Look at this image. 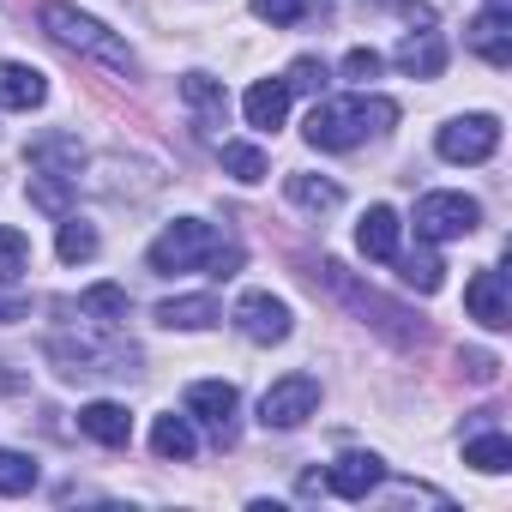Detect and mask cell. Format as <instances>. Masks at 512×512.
Instances as JSON below:
<instances>
[{"mask_svg": "<svg viewBox=\"0 0 512 512\" xmlns=\"http://www.w3.org/2000/svg\"><path fill=\"white\" fill-rule=\"evenodd\" d=\"M151 272H163V278H175V272H211V278H235V266H241V247L235 241H223L211 223H199V217H181V223H169L157 241H151Z\"/></svg>", "mask_w": 512, "mask_h": 512, "instance_id": "6da1fadb", "label": "cell"}, {"mask_svg": "<svg viewBox=\"0 0 512 512\" xmlns=\"http://www.w3.org/2000/svg\"><path fill=\"white\" fill-rule=\"evenodd\" d=\"M392 121H398L392 97H326V103H314V115H308L302 133H308L314 151H350L368 133H386Z\"/></svg>", "mask_w": 512, "mask_h": 512, "instance_id": "7a4b0ae2", "label": "cell"}, {"mask_svg": "<svg viewBox=\"0 0 512 512\" xmlns=\"http://www.w3.org/2000/svg\"><path fill=\"white\" fill-rule=\"evenodd\" d=\"M43 31H49L55 43H67V49H79V55H91V61H103V67H115V73L133 79V49H127L115 31H103L91 13L67 7V0H49V7H43Z\"/></svg>", "mask_w": 512, "mask_h": 512, "instance_id": "3957f363", "label": "cell"}, {"mask_svg": "<svg viewBox=\"0 0 512 512\" xmlns=\"http://www.w3.org/2000/svg\"><path fill=\"white\" fill-rule=\"evenodd\" d=\"M482 223V205L470 193H422L416 199V235L422 241H458Z\"/></svg>", "mask_w": 512, "mask_h": 512, "instance_id": "277c9868", "label": "cell"}, {"mask_svg": "<svg viewBox=\"0 0 512 512\" xmlns=\"http://www.w3.org/2000/svg\"><path fill=\"white\" fill-rule=\"evenodd\" d=\"M320 410V380L314 374H284L266 398H260V422L266 428H302Z\"/></svg>", "mask_w": 512, "mask_h": 512, "instance_id": "5b68a950", "label": "cell"}, {"mask_svg": "<svg viewBox=\"0 0 512 512\" xmlns=\"http://www.w3.org/2000/svg\"><path fill=\"white\" fill-rule=\"evenodd\" d=\"M494 145H500V121H494V115L446 121V127H440V139H434V151H440L446 163H488V157H494Z\"/></svg>", "mask_w": 512, "mask_h": 512, "instance_id": "8992f818", "label": "cell"}, {"mask_svg": "<svg viewBox=\"0 0 512 512\" xmlns=\"http://www.w3.org/2000/svg\"><path fill=\"white\" fill-rule=\"evenodd\" d=\"M235 332L247 344H284L290 338V308L278 296H266V290H247L235 302Z\"/></svg>", "mask_w": 512, "mask_h": 512, "instance_id": "52a82bcc", "label": "cell"}, {"mask_svg": "<svg viewBox=\"0 0 512 512\" xmlns=\"http://www.w3.org/2000/svg\"><path fill=\"white\" fill-rule=\"evenodd\" d=\"M235 386L229 380H193L187 386V416H199L217 440H235Z\"/></svg>", "mask_w": 512, "mask_h": 512, "instance_id": "ba28073f", "label": "cell"}, {"mask_svg": "<svg viewBox=\"0 0 512 512\" xmlns=\"http://www.w3.org/2000/svg\"><path fill=\"white\" fill-rule=\"evenodd\" d=\"M49 356L61 362V374L67 380H79V374H127V362H133V350H103V344H73V338H55L49 344Z\"/></svg>", "mask_w": 512, "mask_h": 512, "instance_id": "9c48e42d", "label": "cell"}, {"mask_svg": "<svg viewBox=\"0 0 512 512\" xmlns=\"http://www.w3.org/2000/svg\"><path fill=\"white\" fill-rule=\"evenodd\" d=\"M380 476H386V464H380L374 452H344V458L326 470V488H332L338 500H368V494L380 488Z\"/></svg>", "mask_w": 512, "mask_h": 512, "instance_id": "30bf717a", "label": "cell"}, {"mask_svg": "<svg viewBox=\"0 0 512 512\" xmlns=\"http://www.w3.org/2000/svg\"><path fill=\"white\" fill-rule=\"evenodd\" d=\"M506 13H512V0H488V13L470 25V49L488 67H512V25H506Z\"/></svg>", "mask_w": 512, "mask_h": 512, "instance_id": "8fae6325", "label": "cell"}, {"mask_svg": "<svg viewBox=\"0 0 512 512\" xmlns=\"http://www.w3.org/2000/svg\"><path fill=\"white\" fill-rule=\"evenodd\" d=\"M464 308H470V320H476V326H488V332L512 326L506 278H500V272H476V278H470V290H464Z\"/></svg>", "mask_w": 512, "mask_h": 512, "instance_id": "7c38bea8", "label": "cell"}, {"mask_svg": "<svg viewBox=\"0 0 512 512\" xmlns=\"http://www.w3.org/2000/svg\"><path fill=\"white\" fill-rule=\"evenodd\" d=\"M241 109H247V127L278 133V127H284V115H290V85H284V79H260V85L241 97Z\"/></svg>", "mask_w": 512, "mask_h": 512, "instance_id": "4fadbf2b", "label": "cell"}, {"mask_svg": "<svg viewBox=\"0 0 512 512\" xmlns=\"http://www.w3.org/2000/svg\"><path fill=\"white\" fill-rule=\"evenodd\" d=\"M79 428H85L97 446H127V440H133V416H127V404H115V398L85 404V410H79Z\"/></svg>", "mask_w": 512, "mask_h": 512, "instance_id": "5bb4252c", "label": "cell"}, {"mask_svg": "<svg viewBox=\"0 0 512 512\" xmlns=\"http://www.w3.org/2000/svg\"><path fill=\"white\" fill-rule=\"evenodd\" d=\"M49 97V79L25 61H0V109H37Z\"/></svg>", "mask_w": 512, "mask_h": 512, "instance_id": "9a60e30c", "label": "cell"}, {"mask_svg": "<svg viewBox=\"0 0 512 512\" xmlns=\"http://www.w3.org/2000/svg\"><path fill=\"white\" fill-rule=\"evenodd\" d=\"M356 247L368 253V260H392L398 253V211L392 205H368L362 223H356Z\"/></svg>", "mask_w": 512, "mask_h": 512, "instance_id": "2e32d148", "label": "cell"}, {"mask_svg": "<svg viewBox=\"0 0 512 512\" xmlns=\"http://www.w3.org/2000/svg\"><path fill=\"white\" fill-rule=\"evenodd\" d=\"M151 452H157L163 464H187V458L199 452L193 422H187V416H157V428H151Z\"/></svg>", "mask_w": 512, "mask_h": 512, "instance_id": "e0dca14e", "label": "cell"}, {"mask_svg": "<svg viewBox=\"0 0 512 512\" xmlns=\"http://www.w3.org/2000/svg\"><path fill=\"white\" fill-rule=\"evenodd\" d=\"M392 260H398V278H404L410 290H422V296H434V290L446 284V266H440L434 241H422L416 253H392Z\"/></svg>", "mask_w": 512, "mask_h": 512, "instance_id": "ac0fdd59", "label": "cell"}, {"mask_svg": "<svg viewBox=\"0 0 512 512\" xmlns=\"http://www.w3.org/2000/svg\"><path fill=\"white\" fill-rule=\"evenodd\" d=\"M392 61H398V67H404L410 79H440V67H446V43L422 31V37H404Z\"/></svg>", "mask_w": 512, "mask_h": 512, "instance_id": "d6986e66", "label": "cell"}, {"mask_svg": "<svg viewBox=\"0 0 512 512\" xmlns=\"http://www.w3.org/2000/svg\"><path fill=\"white\" fill-rule=\"evenodd\" d=\"M157 320L175 326V332H205L211 320H223V308H217L211 296H169V302L157 308Z\"/></svg>", "mask_w": 512, "mask_h": 512, "instance_id": "ffe728a7", "label": "cell"}, {"mask_svg": "<svg viewBox=\"0 0 512 512\" xmlns=\"http://www.w3.org/2000/svg\"><path fill=\"white\" fill-rule=\"evenodd\" d=\"M284 193H290L302 211H338V205H344L338 181H320V175H290V181H284Z\"/></svg>", "mask_w": 512, "mask_h": 512, "instance_id": "44dd1931", "label": "cell"}, {"mask_svg": "<svg viewBox=\"0 0 512 512\" xmlns=\"http://www.w3.org/2000/svg\"><path fill=\"white\" fill-rule=\"evenodd\" d=\"M464 464H476V470L500 476V470H512V440H506V434H482V440H470V446H464Z\"/></svg>", "mask_w": 512, "mask_h": 512, "instance_id": "7402d4cb", "label": "cell"}, {"mask_svg": "<svg viewBox=\"0 0 512 512\" xmlns=\"http://www.w3.org/2000/svg\"><path fill=\"white\" fill-rule=\"evenodd\" d=\"M31 266V235L25 229H0V284H19Z\"/></svg>", "mask_w": 512, "mask_h": 512, "instance_id": "603a6c76", "label": "cell"}, {"mask_svg": "<svg viewBox=\"0 0 512 512\" xmlns=\"http://www.w3.org/2000/svg\"><path fill=\"white\" fill-rule=\"evenodd\" d=\"M181 97H187L205 121H223V85H217L211 73H187V79H181Z\"/></svg>", "mask_w": 512, "mask_h": 512, "instance_id": "cb8c5ba5", "label": "cell"}, {"mask_svg": "<svg viewBox=\"0 0 512 512\" xmlns=\"http://www.w3.org/2000/svg\"><path fill=\"white\" fill-rule=\"evenodd\" d=\"M37 488V464L13 446H0V494H31Z\"/></svg>", "mask_w": 512, "mask_h": 512, "instance_id": "d4e9b609", "label": "cell"}, {"mask_svg": "<svg viewBox=\"0 0 512 512\" xmlns=\"http://www.w3.org/2000/svg\"><path fill=\"white\" fill-rule=\"evenodd\" d=\"M223 169H229L235 181H266V151H260V145L229 139V145H223Z\"/></svg>", "mask_w": 512, "mask_h": 512, "instance_id": "484cf974", "label": "cell"}, {"mask_svg": "<svg viewBox=\"0 0 512 512\" xmlns=\"http://www.w3.org/2000/svg\"><path fill=\"white\" fill-rule=\"evenodd\" d=\"M79 314H103V320H127V290L121 284H91L79 296Z\"/></svg>", "mask_w": 512, "mask_h": 512, "instance_id": "4316f807", "label": "cell"}, {"mask_svg": "<svg viewBox=\"0 0 512 512\" xmlns=\"http://www.w3.org/2000/svg\"><path fill=\"white\" fill-rule=\"evenodd\" d=\"M91 253H97V229L79 223V217H67V223H61V260L79 266V260H91Z\"/></svg>", "mask_w": 512, "mask_h": 512, "instance_id": "83f0119b", "label": "cell"}, {"mask_svg": "<svg viewBox=\"0 0 512 512\" xmlns=\"http://www.w3.org/2000/svg\"><path fill=\"white\" fill-rule=\"evenodd\" d=\"M284 85H290V91H320V85H326V61L302 55V61H296L290 73H284Z\"/></svg>", "mask_w": 512, "mask_h": 512, "instance_id": "f1b7e54d", "label": "cell"}, {"mask_svg": "<svg viewBox=\"0 0 512 512\" xmlns=\"http://www.w3.org/2000/svg\"><path fill=\"white\" fill-rule=\"evenodd\" d=\"M308 0H253V13H260L266 25H296Z\"/></svg>", "mask_w": 512, "mask_h": 512, "instance_id": "f546056e", "label": "cell"}, {"mask_svg": "<svg viewBox=\"0 0 512 512\" xmlns=\"http://www.w3.org/2000/svg\"><path fill=\"white\" fill-rule=\"evenodd\" d=\"M380 67H386V61H380L374 49H350V55H344V79H356V85H368Z\"/></svg>", "mask_w": 512, "mask_h": 512, "instance_id": "4dcf8cb0", "label": "cell"}, {"mask_svg": "<svg viewBox=\"0 0 512 512\" xmlns=\"http://www.w3.org/2000/svg\"><path fill=\"white\" fill-rule=\"evenodd\" d=\"M13 320H31V302L19 290H0V326H13Z\"/></svg>", "mask_w": 512, "mask_h": 512, "instance_id": "1f68e13d", "label": "cell"}, {"mask_svg": "<svg viewBox=\"0 0 512 512\" xmlns=\"http://www.w3.org/2000/svg\"><path fill=\"white\" fill-rule=\"evenodd\" d=\"M470 374H476V380H494V356H482V350H470Z\"/></svg>", "mask_w": 512, "mask_h": 512, "instance_id": "d6a6232c", "label": "cell"}]
</instances>
